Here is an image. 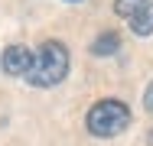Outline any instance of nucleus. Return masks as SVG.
Segmentation results:
<instances>
[{
	"instance_id": "f257e3e1",
	"label": "nucleus",
	"mask_w": 153,
	"mask_h": 146,
	"mask_svg": "<svg viewBox=\"0 0 153 146\" xmlns=\"http://www.w3.org/2000/svg\"><path fill=\"white\" fill-rule=\"evenodd\" d=\"M65 75H68V49H65L62 42H56V39L42 42L39 52H36L33 62H30V72H26L30 85L52 88V85H59Z\"/></svg>"
},
{
	"instance_id": "f03ea898",
	"label": "nucleus",
	"mask_w": 153,
	"mask_h": 146,
	"mask_svg": "<svg viewBox=\"0 0 153 146\" xmlns=\"http://www.w3.org/2000/svg\"><path fill=\"white\" fill-rule=\"evenodd\" d=\"M85 123H88V133L91 136H101V140L117 136L130 123V107L121 104V101H98L91 111H88V120Z\"/></svg>"
},
{
	"instance_id": "7ed1b4c3",
	"label": "nucleus",
	"mask_w": 153,
	"mask_h": 146,
	"mask_svg": "<svg viewBox=\"0 0 153 146\" xmlns=\"http://www.w3.org/2000/svg\"><path fill=\"white\" fill-rule=\"evenodd\" d=\"M30 62H33V52L26 46H10L3 52V72L7 75H26L30 72Z\"/></svg>"
},
{
	"instance_id": "20e7f679",
	"label": "nucleus",
	"mask_w": 153,
	"mask_h": 146,
	"mask_svg": "<svg viewBox=\"0 0 153 146\" xmlns=\"http://www.w3.org/2000/svg\"><path fill=\"white\" fill-rule=\"evenodd\" d=\"M130 29L137 36H150L153 32V0H147L137 13H130Z\"/></svg>"
},
{
	"instance_id": "39448f33",
	"label": "nucleus",
	"mask_w": 153,
	"mask_h": 146,
	"mask_svg": "<svg viewBox=\"0 0 153 146\" xmlns=\"http://www.w3.org/2000/svg\"><path fill=\"white\" fill-rule=\"evenodd\" d=\"M117 46H121V36H117V32H101V36L91 42V52L94 55H114Z\"/></svg>"
},
{
	"instance_id": "423d86ee",
	"label": "nucleus",
	"mask_w": 153,
	"mask_h": 146,
	"mask_svg": "<svg viewBox=\"0 0 153 146\" xmlns=\"http://www.w3.org/2000/svg\"><path fill=\"white\" fill-rule=\"evenodd\" d=\"M143 3H147V0H114V10H117L121 16H130V13H137Z\"/></svg>"
},
{
	"instance_id": "0eeeda50",
	"label": "nucleus",
	"mask_w": 153,
	"mask_h": 146,
	"mask_svg": "<svg viewBox=\"0 0 153 146\" xmlns=\"http://www.w3.org/2000/svg\"><path fill=\"white\" fill-rule=\"evenodd\" d=\"M143 104H147V111L153 114V81H150V88H147V94H143Z\"/></svg>"
},
{
	"instance_id": "6e6552de",
	"label": "nucleus",
	"mask_w": 153,
	"mask_h": 146,
	"mask_svg": "<svg viewBox=\"0 0 153 146\" xmlns=\"http://www.w3.org/2000/svg\"><path fill=\"white\" fill-rule=\"evenodd\" d=\"M150 143H153V133H150Z\"/></svg>"
}]
</instances>
